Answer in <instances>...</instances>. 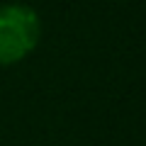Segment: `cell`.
<instances>
[{"instance_id":"obj_1","label":"cell","mask_w":146,"mask_h":146,"mask_svg":"<svg viewBox=\"0 0 146 146\" xmlns=\"http://www.w3.org/2000/svg\"><path fill=\"white\" fill-rule=\"evenodd\" d=\"M42 34L39 15L29 5H0V66L22 61L34 51Z\"/></svg>"}]
</instances>
